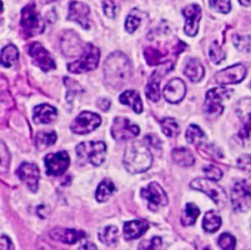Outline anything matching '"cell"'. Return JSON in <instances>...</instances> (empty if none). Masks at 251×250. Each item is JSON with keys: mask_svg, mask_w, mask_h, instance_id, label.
Wrapping results in <instances>:
<instances>
[{"mask_svg": "<svg viewBox=\"0 0 251 250\" xmlns=\"http://www.w3.org/2000/svg\"><path fill=\"white\" fill-rule=\"evenodd\" d=\"M103 11L108 18H115L117 14V6L113 0H104L103 1Z\"/></svg>", "mask_w": 251, "mask_h": 250, "instance_id": "b9f144b4", "label": "cell"}, {"mask_svg": "<svg viewBox=\"0 0 251 250\" xmlns=\"http://www.w3.org/2000/svg\"><path fill=\"white\" fill-rule=\"evenodd\" d=\"M97 107L104 112H107L111 107V101L107 98H99L97 100Z\"/></svg>", "mask_w": 251, "mask_h": 250, "instance_id": "bcb514c9", "label": "cell"}, {"mask_svg": "<svg viewBox=\"0 0 251 250\" xmlns=\"http://www.w3.org/2000/svg\"><path fill=\"white\" fill-rule=\"evenodd\" d=\"M202 170L205 173L206 176L210 179L218 181L223 176V172L218 167H216L214 165H206L203 167Z\"/></svg>", "mask_w": 251, "mask_h": 250, "instance_id": "60d3db41", "label": "cell"}, {"mask_svg": "<svg viewBox=\"0 0 251 250\" xmlns=\"http://www.w3.org/2000/svg\"><path fill=\"white\" fill-rule=\"evenodd\" d=\"M172 156H173V160L181 167L192 166L195 162V159L192 153L184 147H176L173 149Z\"/></svg>", "mask_w": 251, "mask_h": 250, "instance_id": "484cf974", "label": "cell"}, {"mask_svg": "<svg viewBox=\"0 0 251 250\" xmlns=\"http://www.w3.org/2000/svg\"><path fill=\"white\" fill-rule=\"evenodd\" d=\"M28 54L32 60V63L43 72H49L56 68L53 58L40 43H31L28 47Z\"/></svg>", "mask_w": 251, "mask_h": 250, "instance_id": "5bb4252c", "label": "cell"}, {"mask_svg": "<svg viewBox=\"0 0 251 250\" xmlns=\"http://www.w3.org/2000/svg\"><path fill=\"white\" fill-rule=\"evenodd\" d=\"M237 166L239 169L251 173V154L240 156L237 159Z\"/></svg>", "mask_w": 251, "mask_h": 250, "instance_id": "7bdbcfd3", "label": "cell"}, {"mask_svg": "<svg viewBox=\"0 0 251 250\" xmlns=\"http://www.w3.org/2000/svg\"><path fill=\"white\" fill-rule=\"evenodd\" d=\"M246 75V69L242 64H235L219 71L215 75L216 82L220 85H227L232 83H238Z\"/></svg>", "mask_w": 251, "mask_h": 250, "instance_id": "9a60e30c", "label": "cell"}, {"mask_svg": "<svg viewBox=\"0 0 251 250\" xmlns=\"http://www.w3.org/2000/svg\"><path fill=\"white\" fill-rule=\"evenodd\" d=\"M89 7L77 1H72L69 7V15L68 19L73 22H76L79 24L84 29H88L90 27V21H89Z\"/></svg>", "mask_w": 251, "mask_h": 250, "instance_id": "d6986e66", "label": "cell"}, {"mask_svg": "<svg viewBox=\"0 0 251 250\" xmlns=\"http://www.w3.org/2000/svg\"><path fill=\"white\" fill-rule=\"evenodd\" d=\"M160 79L151 76L150 81L147 83L145 87V94L148 99L153 102H157L160 99Z\"/></svg>", "mask_w": 251, "mask_h": 250, "instance_id": "e575fe53", "label": "cell"}, {"mask_svg": "<svg viewBox=\"0 0 251 250\" xmlns=\"http://www.w3.org/2000/svg\"><path fill=\"white\" fill-rule=\"evenodd\" d=\"M152 154L141 141H130L127 143L124 153V166L130 174H139L147 171L152 165Z\"/></svg>", "mask_w": 251, "mask_h": 250, "instance_id": "7a4b0ae2", "label": "cell"}, {"mask_svg": "<svg viewBox=\"0 0 251 250\" xmlns=\"http://www.w3.org/2000/svg\"><path fill=\"white\" fill-rule=\"evenodd\" d=\"M218 244L222 249L231 250L235 247V238L229 233H222L218 239Z\"/></svg>", "mask_w": 251, "mask_h": 250, "instance_id": "74e56055", "label": "cell"}, {"mask_svg": "<svg viewBox=\"0 0 251 250\" xmlns=\"http://www.w3.org/2000/svg\"><path fill=\"white\" fill-rule=\"evenodd\" d=\"M98 238L106 245H115L119 238V229L115 225H106L99 229Z\"/></svg>", "mask_w": 251, "mask_h": 250, "instance_id": "4316f807", "label": "cell"}, {"mask_svg": "<svg viewBox=\"0 0 251 250\" xmlns=\"http://www.w3.org/2000/svg\"><path fill=\"white\" fill-rule=\"evenodd\" d=\"M209 5L212 9L223 14L228 13L231 8L230 0H209Z\"/></svg>", "mask_w": 251, "mask_h": 250, "instance_id": "ab89813d", "label": "cell"}, {"mask_svg": "<svg viewBox=\"0 0 251 250\" xmlns=\"http://www.w3.org/2000/svg\"><path fill=\"white\" fill-rule=\"evenodd\" d=\"M141 19L135 14H129L125 22V28L128 33L134 32L140 25Z\"/></svg>", "mask_w": 251, "mask_h": 250, "instance_id": "f35d334b", "label": "cell"}, {"mask_svg": "<svg viewBox=\"0 0 251 250\" xmlns=\"http://www.w3.org/2000/svg\"><path fill=\"white\" fill-rule=\"evenodd\" d=\"M114 190H115V185L113 181L110 179H104L98 184L96 188L95 198L98 202H105L110 198Z\"/></svg>", "mask_w": 251, "mask_h": 250, "instance_id": "f1b7e54d", "label": "cell"}, {"mask_svg": "<svg viewBox=\"0 0 251 250\" xmlns=\"http://www.w3.org/2000/svg\"><path fill=\"white\" fill-rule=\"evenodd\" d=\"M70 157L66 151L50 153L45 156L44 163L46 174L49 175L58 176L63 175L70 166Z\"/></svg>", "mask_w": 251, "mask_h": 250, "instance_id": "4fadbf2b", "label": "cell"}, {"mask_svg": "<svg viewBox=\"0 0 251 250\" xmlns=\"http://www.w3.org/2000/svg\"><path fill=\"white\" fill-rule=\"evenodd\" d=\"M36 1L40 4H48V3H51V2L56 1V0H36Z\"/></svg>", "mask_w": 251, "mask_h": 250, "instance_id": "f907efd6", "label": "cell"}, {"mask_svg": "<svg viewBox=\"0 0 251 250\" xmlns=\"http://www.w3.org/2000/svg\"><path fill=\"white\" fill-rule=\"evenodd\" d=\"M209 56L212 62H214L215 64H220L226 57L225 52L223 51L222 47L218 44L217 41H214L210 48H209Z\"/></svg>", "mask_w": 251, "mask_h": 250, "instance_id": "d590c367", "label": "cell"}, {"mask_svg": "<svg viewBox=\"0 0 251 250\" xmlns=\"http://www.w3.org/2000/svg\"><path fill=\"white\" fill-rule=\"evenodd\" d=\"M21 27L25 37H33L43 32L45 25L34 4H29L22 10Z\"/></svg>", "mask_w": 251, "mask_h": 250, "instance_id": "277c9868", "label": "cell"}, {"mask_svg": "<svg viewBox=\"0 0 251 250\" xmlns=\"http://www.w3.org/2000/svg\"><path fill=\"white\" fill-rule=\"evenodd\" d=\"M57 109L49 104H40L33 108L32 120L35 124L48 125L57 119Z\"/></svg>", "mask_w": 251, "mask_h": 250, "instance_id": "7402d4cb", "label": "cell"}, {"mask_svg": "<svg viewBox=\"0 0 251 250\" xmlns=\"http://www.w3.org/2000/svg\"><path fill=\"white\" fill-rule=\"evenodd\" d=\"M18 58H19V50L15 45L9 44L2 48L1 64L4 67H6V68L11 67L18 60Z\"/></svg>", "mask_w": 251, "mask_h": 250, "instance_id": "4dcf8cb0", "label": "cell"}, {"mask_svg": "<svg viewBox=\"0 0 251 250\" xmlns=\"http://www.w3.org/2000/svg\"><path fill=\"white\" fill-rule=\"evenodd\" d=\"M232 90L220 86L210 89L206 93L204 102V111L208 116L217 117L224 111L223 101L229 98Z\"/></svg>", "mask_w": 251, "mask_h": 250, "instance_id": "8992f818", "label": "cell"}, {"mask_svg": "<svg viewBox=\"0 0 251 250\" xmlns=\"http://www.w3.org/2000/svg\"><path fill=\"white\" fill-rule=\"evenodd\" d=\"M140 194L144 199L147 200L148 208L153 212L158 211L160 208L168 204V197L165 190L159 183L155 181H152L146 186L142 187Z\"/></svg>", "mask_w": 251, "mask_h": 250, "instance_id": "9c48e42d", "label": "cell"}, {"mask_svg": "<svg viewBox=\"0 0 251 250\" xmlns=\"http://www.w3.org/2000/svg\"><path fill=\"white\" fill-rule=\"evenodd\" d=\"M233 44L240 50H246L249 47V39L247 36L236 34L233 36Z\"/></svg>", "mask_w": 251, "mask_h": 250, "instance_id": "f6af8a7d", "label": "cell"}, {"mask_svg": "<svg viewBox=\"0 0 251 250\" xmlns=\"http://www.w3.org/2000/svg\"><path fill=\"white\" fill-rule=\"evenodd\" d=\"M200 215V210L199 208L192 202H189L185 205L184 211L181 215L180 222L182 225L187 226V225H192L195 224L196 219Z\"/></svg>", "mask_w": 251, "mask_h": 250, "instance_id": "f546056e", "label": "cell"}, {"mask_svg": "<svg viewBox=\"0 0 251 250\" xmlns=\"http://www.w3.org/2000/svg\"><path fill=\"white\" fill-rule=\"evenodd\" d=\"M17 175L19 178L25 183V185L32 192H36L38 188L39 181V169L33 163L24 162L20 165L17 170Z\"/></svg>", "mask_w": 251, "mask_h": 250, "instance_id": "2e32d148", "label": "cell"}, {"mask_svg": "<svg viewBox=\"0 0 251 250\" xmlns=\"http://www.w3.org/2000/svg\"><path fill=\"white\" fill-rule=\"evenodd\" d=\"M75 152L81 163L98 167L105 160L106 144L103 141H84L76 145Z\"/></svg>", "mask_w": 251, "mask_h": 250, "instance_id": "3957f363", "label": "cell"}, {"mask_svg": "<svg viewBox=\"0 0 251 250\" xmlns=\"http://www.w3.org/2000/svg\"><path fill=\"white\" fill-rule=\"evenodd\" d=\"M185 138L188 143L198 146L204 142L206 137H205L204 131L197 125L192 124L186 129Z\"/></svg>", "mask_w": 251, "mask_h": 250, "instance_id": "1f68e13d", "label": "cell"}, {"mask_svg": "<svg viewBox=\"0 0 251 250\" xmlns=\"http://www.w3.org/2000/svg\"><path fill=\"white\" fill-rule=\"evenodd\" d=\"M186 93V86L182 79L180 78H173L171 79L165 86L163 90V94L165 99L169 103H178L180 102Z\"/></svg>", "mask_w": 251, "mask_h": 250, "instance_id": "ffe728a7", "label": "cell"}, {"mask_svg": "<svg viewBox=\"0 0 251 250\" xmlns=\"http://www.w3.org/2000/svg\"><path fill=\"white\" fill-rule=\"evenodd\" d=\"M110 130L113 138L118 141L132 139L136 137L140 131L137 125L124 117H116L113 120Z\"/></svg>", "mask_w": 251, "mask_h": 250, "instance_id": "ba28073f", "label": "cell"}, {"mask_svg": "<svg viewBox=\"0 0 251 250\" xmlns=\"http://www.w3.org/2000/svg\"><path fill=\"white\" fill-rule=\"evenodd\" d=\"M236 113L242 123L238 138L243 143L251 138V98L240 99L236 104Z\"/></svg>", "mask_w": 251, "mask_h": 250, "instance_id": "7c38bea8", "label": "cell"}, {"mask_svg": "<svg viewBox=\"0 0 251 250\" xmlns=\"http://www.w3.org/2000/svg\"><path fill=\"white\" fill-rule=\"evenodd\" d=\"M100 59V50L91 43H88L82 53L79 55V59L68 64V71L74 74H82L93 71L98 66Z\"/></svg>", "mask_w": 251, "mask_h": 250, "instance_id": "5b68a950", "label": "cell"}, {"mask_svg": "<svg viewBox=\"0 0 251 250\" xmlns=\"http://www.w3.org/2000/svg\"><path fill=\"white\" fill-rule=\"evenodd\" d=\"M230 200L233 209L237 212H246L251 208V188L245 180L233 185Z\"/></svg>", "mask_w": 251, "mask_h": 250, "instance_id": "8fae6325", "label": "cell"}, {"mask_svg": "<svg viewBox=\"0 0 251 250\" xmlns=\"http://www.w3.org/2000/svg\"><path fill=\"white\" fill-rule=\"evenodd\" d=\"M100 124L101 118L98 114L83 111L72 122L70 128L75 134H87L96 129Z\"/></svg>", "mask_w": 251, "mask_h": 250, "instance_id": "30bf717a", "label": "cell"}, {"mask_svg": "<svg viewBox=\"0 0 251 250\" xmlns=\"http://www.w3.org/2000/svg\"><path fill=\"white\" fill-rule=\"evenodd\" d=\"M144 56L149 65H157L160 64L161 59L166 56L165 54L161 53L158 49L153 47H148L144 51Z\"/></svg>", "mask_w": 251, "mask_h": 250, "instance_id": "8d00e7d4", "label": "cell"}, {"mask_svg": "<svg viewBox=\"0 0 251 250\" xmlns=\"http://www.w3.org/2000/svg\"><path fill=\"white\" fill-rule=\"evenodd\" d=\"M1 249H13V245L11 243V240L9 237H7L5 234L1 235Z\"/></svg>", "mask_w": 251, "mask_h": 250, "instance_id": "7dc6e473", "label": "cell"}, {"mask_svg": "<svg viewBox=\"0 0 251 250\" xmlns=\"http://www.w3.org/2000/svg\"><path fill=\"white\" fill-rule=\"evenodd\" d=\"M184 19V32L188 36H195L198 32L199 22L201 19V8L196 4L186 6L181 11Z\"/></svg>", "mask_w": 251, "mask_h": 250, "instance_id": "e0dca14e", "label": "cell"}, {"mask_svg": "<svg viewBox=\"0 0 251 250\" xmlns=\"http://www.w3.org/2000/svg\"><path fill=\"white\" fill-rule=\"evenodd\" d=\"M160 126L165 135L169 137H176L180 132V127L176 121L173 118L167 117L160 121Z\"/></svg>", "mask_w": 251, "mask_h": 250, "instance_id": "d6a6232c", "label": "cell"}, {"mask_svg": "<svg viewBox=\"0 0 251 250\" xmlns=\"http://www.w3.org/2000/svg\"><path fill=\"white\" fill-rule=\"evenodd\" d=\"M61 49L66 56L75 57L81 54L84 47L82 49V42L75 32L67 30L61 38Z\"/></svg>", "mask_w": 251, "mask_h": 250, "instance_id": "ac0fdd59", "label": "cell"}, {"mask_svg": "<svg viewBox=\"0 0 251 250\" xmlns=\"http://www.w3.org/2000/svg\"><path fill=\"white\" fill-rule=\"evenodd\" d=\"M80 248H86V249H95L96 248V246L94 245V244H92V243H90V242H88V243H85L83 246H81Z\"/></svg>", "mask_w": 251, "mask_h": 250, "instance_id": "c3c4849f", "label": "cell"}, {"mask_svg": "<svg viewBox=\"0 0 251 250\" xmlns=\"http://www.w3.org/2000/svg\"><path fill=\"white\" fill-rule=\"evenodd\" d=\"M149 228V224L145 220H133L124 224V235L126 240L140 237Z\"/></svg>", "mask_w": 251, "mask_h": 250, "instance_id": "603a6c76", "label": "cell"}, {"mask_svg": "<svg viewBox=\"0 0 251 250\" xmlns=\"http://www.w3.org/2000/svg\"><path fill=\"white\" fill-rule=\"evenodd\" d=\"M132 75V65L126 54L120 51L110 54L104 64V78L115 89L126 86Z\"/></svg>", "mask_w": 251, "mask_h": 250, "instance_id": "6da1fadb", "label": "cell"}, {"mask_svg": "<svg viewBox=\"0 0 251 250\" xmlns=\"http://www.w3.org/2000/svg\"><path fill=\"white\" fill-rule=\"evenodd\" d=\"M119 100L123 105L129 106L137 114L141 113L143 110L142 100L135 90H126L123 92L120 95Z\"/></svg>", "mask_w": 251, "mask_h": 250, "instance_id": "cb8c5ba5", "label": "cell"}, {"mask_svg": "<svg viewBox=\"0 0 251 250\" xmlns=\"http://www.w3.org/2000/svg\"><path fill=\"white\" fill-rule=\"evenodd\" d=\"M222 225V219L216 211H208L203 218V228L207 232L217 231Z\"/></svg>", "mask_w": 251, "mask_h": 250, "instance_id": "83f0119b", "label": "cell"}, {"mask_svg": "<svg viewBox=\"0 0 251 250\" xmlns=\"http://www.w3.org/2000/svg\"><path fill=\"white\" fill-rule=\"evenodd\" d=\"M183 73L191 81H199L204 76L205 70L198 60L190 59L186 63Z\"/></svg>", "mask_w": 251, "mask_h": 250, "instance_id": "d4e9b609", "label": "cell"}, {"mask_svg": "<svg viewBox=\"0 0 251 250\" xmlns=\"http://www.w3.org/2000/svg\"><path fill=\"white\" fill-rule=\"evenodd\" d=\"M57 140L55 131H39L35 136V144L37 148H44L53 145Z\"/></svg>", "mask_w": 251, "mask_h": 250, "instance_id": "836d02e7", "label": "cell"}, {"mask_svg": "<svg viewBox=\"0 0 251 250\" xmlns=\"http://www.w3.org/2000/svg\"><path fill=\"white\" fill-rule=\"evenodd\" d=\"M49 235L52 239L60 241L66 244H74L85 236V233L81 230H76L74 228L56 227L50 230Z\"/></svg>", "mask_w": 251, "mask_h": 250, "instance_id": "44dd1931", "label": "cell"}, {"mask_svg": "<svg viewBox=\"0 0 251 250\" xmlns=\"http://www.w3.org/2000/svg\"><path fill=\"white\" fill-rule=\"evenodd\" d=\"M190 186L195 190L204 192L218 205H223L226 202V192L216 182V180L210 179L208 177H197L190 182Z\"/></svg>", "mask_w": 251, "mask_h": 250, "instance_id": "52a82bcc", "label": "cell"}, {"mask_svg": "<svg viewBox=\"0 0 251 250\" xmlns=\"http://www.w3.org/2000/svg\"><path fill=\"white\" fill-rule=\"evenodd\" d=\"M162 244V240L160 237L158 236H155L153 237L150 241H143L140 243L139 245V249H156V248H159Z\"/></svg>", "mask_w": 251, "mask_h": 250, "instance_id": "ee69618b", "label": "cell"}, {"mask_svg": "<svg viewBox=\"0 0 251 250\" xmlns=\"http://www.w3.org/2000/svg\"><path fill=\"white\" fill-rule=\"evenodd\" d=\"M238 1L243 6H250L251 5V0H238Z\"/></svg>", "mask_w": 251, "mask_h": 250, "instance_id": "681fc988", "label": "cell"}]
</instances>
